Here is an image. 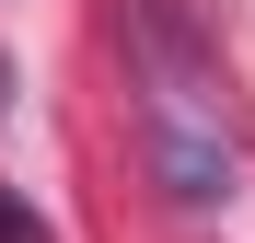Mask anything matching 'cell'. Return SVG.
I'll return each mask as SVG.
<instances>
[{"label": "cell", "mask_w": 255, "mask_h": 243, "mask_svg": "<svg viewBox=\"0 0 255 243\" xmlns=\"http://www.w3.org/2000/svg\"><path fill=\"white\" fill-rule=\"evenodd\" d=\"M151 151H162V174H174L186 209H221L232 197V151H221V128H209V93L174 58V35H151Z\"/></svg>", "instance_id": "obj_1"}, {"label": "cell", "mask_w": 255, "mask_h": 243, "mask_svg": "<svg viewBox=\"0 0 255 243\" xmlns=\"http://www.w3.org/2000/svg\"><path fill=\"white\" fill-rule=\"evenodd\" d=\"M0 243H58V232H47V220H23V197L0 185Z\"/></svg>", "instance_id": "obj_2"}, {"label": "cell", "mask_w": 255, "mask_h": 243, "mask_svg": "<svg viewBox=\"0 0 255 243\" xmlns=\"http://www.w3.org/2000/svg\"><path fill=\"white\" fill-rule=\"evenodd\" d=\"M0 116H12V58H0Z\"/></svg>", "instance_id": "obj_3"}]
</instances>
